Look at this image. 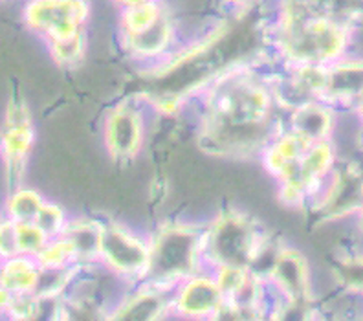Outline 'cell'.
<instances>
[{
	"instance_id": "603a6c76",
	"label": "cell",
	"mask_w": 363,
	"mask_h": 321,
	"mask_svg": "<svg viewBox=\"0 0 363 321\" xmlns=\"http://www.w3.org/2000/svg\"><path fill=\"white\" fill-rule=\"evenodd\" d=\"M125 8H130V6H136V4H142V2H147V0H118Z\"/></svg>"
},
{
	"instance_id": "cb8c5ba5",
	"label": "cell",
	"mask_w": 363,
	"mask_h": 321,
	"mask_svg": "<svg viewBox=\"0 0 363 321\" xmlns=\"http://www.w3.org/2000/svg\"><path fill=\"white\" fill-rule=\"evenodd\" d=\"M358 215H359V227H362V232H363V204L358 208Z\"/></svg>"
},
{
	"instance_id": "7402d4cb",
	"label": "cell",
	"mask_w": 363,
	"mask_h": 321,
	"mask_svg": "<svg viewBox=\"0 0 363 321\" xmlns=\"http://www.w3.org/2000/svg\"><path fill=\"white\" fill-rule=\"evenodd\" d=\"M33 223H35L46 235L52 237L55 235V233L61 232V227L65 226V217H62V211L59 210V208H55V205L43 204Z\"/></svg>"
},
{
	"instance_id": "44dd1931",
	"label": "cell",
	"mask_w": 363,
	"mask_h": 321,
	"mask_svg": "<svg viewBox=\"0 0 363 321\" xmlns=\"http://www.w3.org/2000/svg\"><path fill=\"white\" fill-rule=\"evenodd\" d=\"M17 255H21L17 242V223L6 217L4 220H0V259L6 261Z\"/></svg>"
},
{
	"instance_id": "d6986e66",
	"label": "cell",
	"mask_w": 363,
	"mask_h": 321,
	"mask_svg": "<svg viewBox=\"0 0 363 321\" xmlns=\"http://www.w3.org/2000/svg\"><path fill=\"white\" fill-rule=\"evenodd\" d=\"M160 307H162L160 298H156V295H140L121 310L120 317H125V320H151V317H156Z\"/></svg>"
},
{
	"instance_id": "2e32d148",
	"label": "cell",
	"mask_w": 363,
	"mask_h": 321,
	"mask_svg": "<svg viewBox=\"0 0 363 321\" xmlns=\"http://www.w3.org/2000/svg\"><path fill=\"white\" fill-rule=\"evenodd\" d=\"M162 15V9H160L158 2L155 0H147L142 4L130 6V8H125L123 13V26L127 33H136L143 28L151 26L156 18Z\"/></svg>"
},
{
	"instance_id": "5b68a950",
	"label": "cell",
	"mask_w": 363,
	"mask_h": 321,
	"mask_svg": "<svg viewBox=\"0 0 363 321\" xmlns=\"http://www.w3.org/2000/svg\"><path fill=\"white\" fill-rule=\"evenodd\" d=\"M98 252L111 266L127 274L142 270L149 264L151 257V254L136 237H130L120 227H106L105 232L99 233Z\"/></svg>"
},
{
	"instance_id": "ba28073f",
	"label": "cell",
	"mask_w": 363,
	"mask_h": 321,
	"mask_svg": "<svg viewBox=\"0 0 363 321\" xmlns=\"http://www.w3.org/2000/svg\"><path fill=\"white\" fill-rule=\"evenodd\" d=\"M274 276L288 298H292L294 303L305 301V294L308 290V270L301 255L296 252L281 254L275 263Z\"/></svg>"
},
{
	"instance_id": "7c38bea8",
	"label": "cell",
	"mask_w": 363,
	"mask_h": 321,
	"mask_svg": "<svg viewBox=\"0 0 363 321\" xmlns=\"http://www.w3.org/2000/svg\"><path fill=\"white\" fill-rule=\"evenodd\" d=\"M294 127H296V133L305 136L306 140L323 142L328 138V133L333 129V116L321 105L308 103L294 114Z\"/></svg>"
},
{
	"instance_id": "8fae6325",
	"label": "cell",
	"mask_w": 363,
	"mask_h": 321,
	"mask_svg": "<svg viewBox=\"0 0 363 321\" xmlns=\"http://www.w3.org/2000/svg\"><path fill=\"white\" fill-rule=\"evenodd\" d=\"M106 138L118 154H133L140 145V121L133 112H116L106 127Z\"/></svg>"
},
{
	"instance_id": "4fadbf2b",
	"label": "cell",
	"mask_w": 363,
	"mask_h": 321,
	"mask_svg": "<svg viewBox=\"0 0 363 321\" xmlns=\"http://www.w3.org/2000/svg\"><path fill=\"white\" fill-rule=\"evenodd\" d=\"M33 143V130L28 123H6V129L0 136V149L8 162L9 171L21 167Z\"/></svg>"
},
{
	"instance_id": "5bb4252c",
	"label": "cell",
	"mask_w": 363,
	"mask_h": 321,
	"mask_svg": "<svg viewBox=\"0 0 363 321\" xmlns=\"http://www.w3.org/2000/svg\"><path fill=\"white\" fill-rule=\"evenodd\" d=\"M171 40V24L164 15H160L151 26L136 33H129V45L143 55L160 54Z\"/></svg>"
},
{
	"instance_id": "9c48e42d",
	"label": "cell",
	"mask_w": 363,
	"mask_h": 321,
	"mask_svg": "<svg viewBox=\"0 0 363 321\" xmlns=\"http://www.w3.org/2000/svg\"><path fill=\"white\" fill-rule=\"evenodd\" d=\"M39 263L35 257L17 255V257L6 259L0 266V283L13 294L33 292L39 279Z\"/></svg>"
},
{
	"instance_id": "52a82bcc",
	"label": "cell",
	"mask_w": 363,
	"mask_h": 321,
	"mask_svg": "<svg viewBox=\"0 0 363 321\" xmlns=\"http://www.w3.org/2000/svg\"><path fill=\"white\" fill-rule=\"evenodd\" d=\"M321 96L333 101H354L363 98V59L343 61L337 59L327 64V77Z\"/></svg>"
},
{
	"instance_id": "d4e9b609",
	"label": "cell",
	"mask_w": 363,
	"mask_h": 321,
	"mask_svg": "<svg viewBox=\"0 0 363 321\" xmlns=\"http://www.w3.org/2000/svg\"><path fill=\"white\" fill-rule=\"evenodd\" d=\"M235 2H250V0H235Z\"/></svg>"
},
{
	"instance_id": "3957f363",
	"label": "cell",
	"mask_w": 363,
	"mask_h": 321,
	"mask_svg": "<svg viewBox=\"0 0 363 321\" xmlns=\"http://www.w3.org/2000/svg\"><path fill=\"white\" fill-rule=\"evenodd\" d=\"M266 111V99L261 90L246 83H235L220 94L215 105V120L222 129V136L237 138V130L242 134L250 127L257 125Z\"/></svg>"
},
{
	"instance_id": "6da1fadb",
	"label": "cell",
	"mask_w": 363,
	"mask_h": 321,
	"mask_svg": "<svg viewBox=\"0 0 363 321\" xmlns=\"http://www.w3.org/2000/svg\"><path fill=\"white\" fill-rule=\"evenodd\" d=\"M281 43L297 63L330 64L345 54L349 33L333 17L312 13L308 6L296 4L284 17Z\"/></svg>"
},
{
	"instance_id": "7a4b0ae2",
	"label": "cell",
	"mask_w": 363,
	"mask_h": 321,
	"mask_svg": "<svg viewBox=\"0 0 363 321\" xmlns=\"http://www.w3.org/2000/svg\"><path fill=\"white\" fill-rule=\"evenodd\" d=\"M86 17L83 0H30L24 8V23L48 40L67 39L81 32Z\"/></svg>"
},
{
	"instance_id": "30bf717a",
	"label": "cell",
	"mask_w": 363,
	"mask_h": 321,
	"mask_svg": "<svg viewBox=\"0 0 363 321\" xmlns=\"http://www.w3.org/2000/svg\"><path fill=\"white\" fill-rule=\"evenodd\" d=\"M220 295L222 292L217 283L208 281V279H195L182 292V312L191 314V316H202V314L218 310Z\"/></svg>"
},
{
	"instance_id": "277c9868",
	"label": "cell",
	"mask_w": 363,
	"mask_h": 321,
	"mask_svg": "<svg viewBox=\"0 0 363 321\" xmlns=\"http://www.w3.org/2000/svg\"><path fill=\"white\" fill-rule=\"evenodd\" d=\"M211 252L222 266L244 268L253 257V233L239 217H226L215 226Z\"/></svg>"
},
{
	"instance_id": "ac0fdd59",
	"label": "cell",
	"mask_w": 363,
	"mask_h": 321,
	"mask_svg": "<svg viewBox=\"0 0 363 321\" xmlns=\"http://www.w3.org/2000/svg\"><path fill=\"white\" fill-rule=\"evenodd\" d=\"M337 277L347 290L363 295V255L345 259L337 266Z\"/></svg>"
},
{
	"instance_id": "e0dca14e",
	"label": "cell",
	"mask_w": 363,
	"mask_h": 321,
	"mask_svg": "<svg viewBox=\"0 0 363 321\" xmlns=\"http://www.w3.org/2000/svg\"><path fill=\"white\" fill-rule=\"evenodd\" d=\"M17 242L21 255L37 257L48 244V235L35 223H17Z\"/></svg>"
},
{
	"instance_id": "9a60e30c",
	"label": "cell",
	"mask_w": 363,
	"mask_h": 321,
	"mask_svg": "<svg viewBox=\"0 0 363 321\" xmlns=\"http://www.w3.org/2000/svg\"><path fill=\"white\" fill-rule=\"evenodd\" d=\"M45 204L43 198L35 191H28V189H18L11 193L8 198V217L15 223H33L39 213L40 205Z\"/></svg>"
},
{
	"instance_id": "8992f818",
	"label": "cell",
	"mask_w": 363,
	"mask_h": 321,
	"mask_svg": "<svg viewBox=\"0 0 363 321\" xmlns=\"http://www.w3.org/2000/svg\"><path fill=\"white\" fill-rule=\"evenodd\" d=\"M193 237L186 232H169L156 242L149 263L160 276H178L189 270L193 259Z\"/></svg>"
},
{
	"instance_id": "ffe728a7",
	"label": "cell",
	"mask_w": 363,
	"mask_h": 321,
	"mask_svg": "<svg viewBox=\"0 0 363 321\" xmlns=\"http://www.w3.org/2000/svg\"><path fill=\"white\" fill-rule=\"evenodd\" d=\"M53 50V57L57 59L59 63H74L83 52V33L67 37V39L50 40Z\"/></svg>"
}]
</instances>
